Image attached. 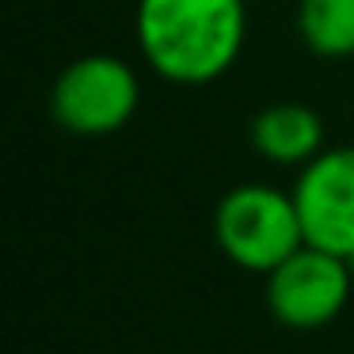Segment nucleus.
Listing matches in <instances>:
<instances>
[{"label":"nucleus","mask_w":354,"mask_h":354,"mask_svg":"<svg viewBox=\"0 0 354 354\" xmlns=\"http://www.w3.org/2000/svg\"><path fill=\"white\" fill-rule=\"evenodd\" d=\"M305 244L354 255V145L316 153L293 183Z\"/></svg>","instance_id":"obj_5"},{"label":"nucleus","mask_w":354,"mask_h":354,"mask_svg":"<svg viewBox=\"0 0 354 354\" xmlns=\"http://www.w3.org/2000/svg\"><path fill=\"white\" fill-rule=\"evenodd\" d=\"M354 290V270L346 255L301 244L267 274V308L282 328L316 331L328 328L346 308Z\"/></svg>","instance_id":"obj_4"},{"label":"nucleus","mask_w":354,"mask_h":354,"mask_svg":"<svg viewBox=\"0 0 354 354\" xmlns=\"http://www.w3.org/2000/svg\"><path fill=\"white\" fill-rule=\"evenodd\" d=\"M297 31L316 57H354V0H301Z\"/></svg>","instance_id":"obj_7"},{"label":"nucleus","mask_w":354,"mask_h":354,"mask_svg":"<svg viewBox=\"0 0 354 354\" xmlns=\"http://www.w3.org/2000/svg\"><path fill=\"white\" fill-rule=\"evenodd\" d=\"M351 270H354V255H351Z\"/></svg>","instance_id":"obj_8"},{"label":"nucleus","mask_w":354,"mask_h":354,"mask_svg":"<svg viewBox=\"0 0 354 354\" xmlns=\"http://www.w3.org/2000/svg\"><path fill=\"white\" fill-rule=\"evenodd\" d=\"M214 240L225 259L240 270L270 274L305 244L293 191H278L267 183L232 187L214 209Z\"/></svg>","instance_id":"obj_2"},{"label":"nucleus","mask_w":354,"mask_h":354,"mask_svg":"<svg viewBox=\"0 0 354 354\" xmlns=\"http://www.w3.org/2000/svg\"><path fill=\"white\" fill-rule=\"evenodd\" d=\"M141 103V80L122 57L88 54L65 65L50 88V115L73 138H111Z\"/></svg>","instance_id":"obj_3"},{"label":"nucleus","mask_w":354,"mask_h":354,"mask_svg":"<svg viewBox=\"0 0 354 354\" xmlns=\"http://www.w3.org/2000/svg\"><path fill=\"white\" fill-rule=\"evenodd\" d=\"M133 31L160 80L202 88L236 65L248 16L244 0H138Z\"/></svg>","instance_id":"obj_1"},{"label":"nucleus","mask_w":354,"mask_h":354,"mask_svg":"<svg viewBox=\"0 0 354 354\" xmlns=\"http://www.w3.org/2000/svg\"><path fill=\"white\" fill-rule=\"evenodd\" d=\"M252 145L270 164L305 168L316 153H324V122L305 103H270L252 122Z\"/></svg>","instance_id":"obj_6"}]
</instances>
